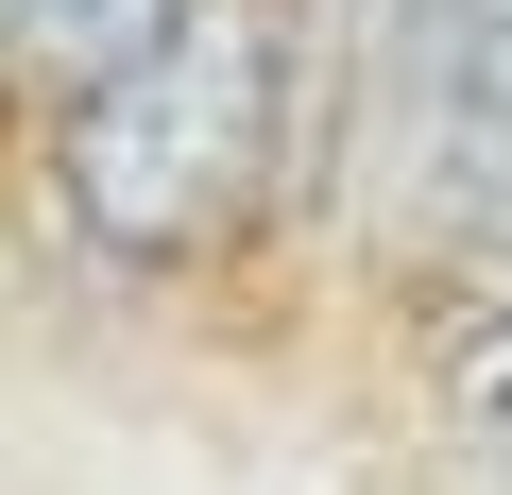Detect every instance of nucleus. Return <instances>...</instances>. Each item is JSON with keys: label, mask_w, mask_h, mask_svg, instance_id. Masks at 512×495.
I'll list each match as a JSON object with an SVG mask.
<instances>
[{"label": "nucleus", "mask_w": 512, "mask_h": 495, "mask_svg": "<svg viewBox=\"0 0 512 495\" xmlns=\"http://www.w3.org/2000/svg\"><path fill=\"white\" fill-rule=\"evenodd\" d=\"M0 35H18V52H35V0H0Z\"/></svg>", "instance_id": "423d86ee"}, {"label": "nucleus", "mask_w": 512, "mask_h": 495, "mask_svg": "<svg viewBox=\"0 0 512 495\" xmlns=\"http://www.w3.org/2000/svg\"><path fill=\"white\" fill-rule=\"evenodd\" d=\"M154 18H171V0H35V52H52V69L86 86V69H120V52L154 35Z\"/></svg>", "instance_id": "39448f33"}, {"label": "nucleus", "mask_w": 512, "mask_h": 495, "mask_svg": "<svg viewBox=\"0 0 512 495\" xmlns=\"http://www.w3.org/2000/svg\"><path fill=\"white\" fill-rule=\"evenodd\" d=\"M410 154V188H427V222H512V0L444 52V86H427V120L393 137Z\"/></svg>", "instance_id": "f03ea898"}, {"label": "nucleus", "mask_w": 512, "mask_h": 495, "mask_svg": "<svg viewBox=\"0 0 512 495\" xmlns=\"http://www.w3.org/2000/svg\"><path fill=\"white\" fill-rule=\"evenodd\" d=\"M274 154H291V18L274 0H171L120 69L69 86L52 188H69L86 257L154 274V257H205L274 188Z\"/></svg>", "instance_id": "f257e3e1"}, {"label": "nucleus", "mask_w": 512, "mask_h": 495, "mask_svg": "<svg viewBox=\"0 0 512 495\" xmlns=\"http://www.w3.org/2000/svg\"><path fill=\"white\" fill-rule=\"evenodd\" d=\"M444 410H461V444L478 461H512V274L478 291V325L444 342Z\"/></svg>", "instance_id": "20e7f679"}, {"label": "nucleus", "mask_w": 512, "mask_h": 495, "mask_svg": "<svg viewBox=\"0 0 512 495\" xmlns=\"http://www.w3.org/2000/svg\"><path fill=\"white\" fill-rule=\"evenodd\" d=\"M478 18H495V0H376V35H359V52H376V120H393V137L427 120V86H444V52H461Z\"/></svg>", "instance_id": "7ed1b4c3"}]
</instances>
